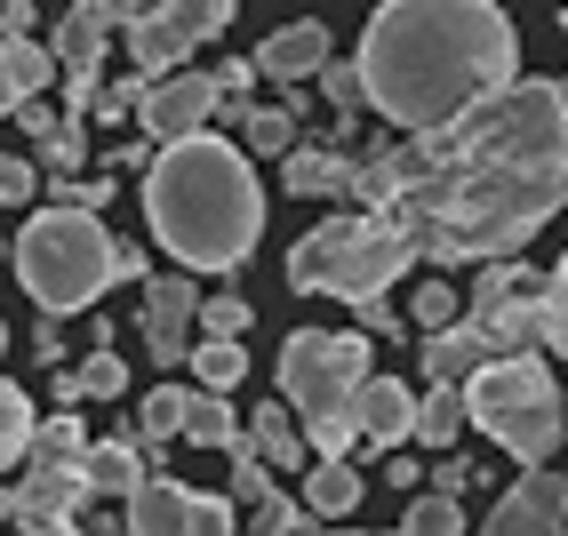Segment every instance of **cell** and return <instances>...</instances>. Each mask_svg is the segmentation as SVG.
I'll use <instances>...</instances> for the list:
<instances>
[{"mask_svg": "<svg viewBox=\"0 0 568 536\" xmlns=\"http://www.w3.org/2000/svg\"><path fill=\"white\" fill-rule=\"evenodd\" d=\"M568 209V89L505 81L433 136H408V184L376 209L433 264L520 256Z\"/></svg>", "mask_w": 568, "mask_h": 536, "instance_id": "cell-1", "label": "cell"}, {"mask_svg": "<svg viewBox=\"0 0 568 536\" xmlns=\"http://www.w3.org/2000/svg\"><path fill=\"white\" fill-rule=\"evenodd\" d=\"M353 64L393 129L433 136L505 81H520V32L497 0H376Z\"/></svg>", "mask_w": 568, "mask_h": 536, "instance_id": "cell-2", "label": "cell"}, {"mask_svg": "<svg viewBox=\"0 0 568 536\" xmlns=\"http://www.w3.org/2000/svg\"><path fill=\"white\" fill-rule=\"evenodd\" d=\"M144 224H153V241L184 273L233 281L264 233V184L248 169V152L209 129L161 144V161L144 169Z\"/></svg>", "mask_w": 568, "mask_h": 536, "instance_id": "cell-3", "label": "cell"}, {"mask_svg": "<svg viewBox=\"0 0 568 536\" xmlns=\"http://www.w3.org/2000/svg\"><path fill=\"white\" fill-rule=\"evenodd\" d=\"M368 336L361 328H296L281 344V401L296 408L313 456H345L361 441V385H368Z\"/></svg>", "mask_w": 568, "mask_h": 536, "instance_id": "cell-4", "label": "cell"}, {"mask_svg": "<svg viewBox=\"0 0 568 536\" xmlns=\"http://www.w3.org/2000/svg\"><path fill=\"white\" fill-rule=\"evenodd\" d=\"M457 393H465V425H480L520 473L552 465V448L568 433V393H560L545 353H497V361H480Z\"/></svg>", "mask_w": 568, "mask_h": 536, "instance_id": "cell-5", "label": "cell"}, {"mask_svg": "<svg viewBox=\"0 0 568 536\" xmlns=\"http://www.w3.org/2000/svg\"><path fill=\"white\" fill-rule=\"evenodd\" d=\"M9 264H17V281L41 313H81V304H97L121 281V241H112L89 209H41L17 233Z\"/></svg>", "mask_w": 568, "mask_h": 536, "instance_id": "cell-6", "label": "cell"}, {"mask_svg": "<svg viewBox=\"0 0 568 536\" xmlns=\"http://www.w3.org/2000/svg\"><path fill=\"white\" fill-rule=\"evenodd\" d=\"M408 264H416V249L400 241V224L376 216V209H353V216L313 224V233L288 249V289L296 296H345V304H361V296H385Z\"/></svg>", "mask_w": 568, "mask_h": 536, "instance_id": "cell-7", "label": "cell"}, {"mask_svg": "<svg viewBox=\"0 0 568 536\" xmlns=\"http://www.w3.org/2000/svg\"><path fill=\"white\" fill-rule=\"evenodd\" d=\"M121 520L129 536H241V513L209 488H184L169 473H144L129 496H121Z\"/></svg>", "mask_w": 568, "mask_h": 536, "instance_id": "cell-8", "label": "cell"}, {"mask_svg": "<svg viewBox=\"0 0 568 536\" xmlns=\"http://www.w3.org/2000/svg\"><path fill=\"white\" fill-rule=\"evenodd\" d=\"M480 536H568V481L552 465H528L480 520Z\"/></svg>", "mask_w": 568, "mask_h": 536, "instance_id": "cell-9", "label": "cell"}, {"mask_svg": "<svg viewBox=\"0 0 568 536\" xmlns=\"http://www.w3.org/2000/svg\"><path fill=\"white\" fill-rule=\"evenodd\" d=\"M473 328L488 336V353H560L568 344V328L545 313V296L537 289H513V296H497V304H473Z\"/></svg>", "mask_w": 568, "mask_h": 536, "instance_id": "cell-10", "label": "cell"}, {"mask_svg": "<svg viewBox=\"0 0 568 536\" xmlns=\"http://www.w3.org/2000/svg\"><path fill=\"white\" fill-rule=\"evenodd\" d=\"M193 313H201V289L184 273H144V353L161 368H184V353H193Z\"/></svg>", "mask_w": 568, "mask_h": 536, "instance_id": "cell-11", "label": "cell"}, {"mask_svg": "<svg viewBox=\"0 0 568 536\" xmlns=\"http://www.w3.org/2000/svg\"><path fill=\"white\" fill-rule=\"evenodd\" d=\"M216 104H224V81H216V72H169V81L144 89V129H153L161 144H176V136L209 129Z\"/></svg>", "mask_w": 568, "mask_h": 536, "instance_id": "cell-12", "label": "cell"}, {"mask_svg": "<svg viewBox=\"0 0 568 536\" xmlns=\"http://www.w3.org/2000/svg\"><path fill=\"white\" fill-rule=\"evenodd\" d=\"M264 81H281V89H305L313 72L328 64V24H313V17H296V24H281V32H264V49L248 57Z\"/></svg>", "mask_w": 568, "mask_h": 536, "instance_id": "cell-13", "label": "cell"}, {"mask_svg": "<svg viewBox=\"0 0 568 536\" xmlns=\"http://www.w3.org/2000/svg\"><path fill=\"white\" fill-rule=\"evenodd\" d=\"M408 425H416V393L400 385V376H368L361 385V448H353V465L376 456V448H400Z\"/></svg>", "mask_w": 568, "mask_h": 536, "instance_id": "cell-14", "label": "cell"}, {"mask_svg": "<svg viewBox=\"0 0 568 536\" xmlns=\"http://www.w3.org/2000/svg\"><path fill=\"white\" fill-rule=\"evenodd\" d=\"M281 184L296 201H336V193H353V161L328 152V144H288L281 152Z\"/></svg>", "mask_w": 568, "mask_h": 536, "instance_id": "cell-15", "label": "cell"}, {"mask_svg": "<svg viewBox=\"0 0 568 536\" xmlns=\"http://www.w3.org/2000/svg\"><path fill=\"white\" fill-rule=\"evenodd\" d=\"M296 505H305L313 520H353L361 513V465H345V456H313Z\"/></svg>", "mask_w": 568, "mask_h": 536, "instance_id": "cell-16", "label": "cell"}, {"mask_svg": "<svg viewBox=\"0 0 568 536\" xmlns=\"http://www.w3.org/2000/svg\"><path fill=\"white\" fill-rule=\"evenodd\" d=\"M184 441L209 448V456H233L248 441V416L233 408V393H201L193 385V401H184Z\"/></svg>", "mask_w": 568, "mask_h": 536, "instance_id": "cell-17", "label": "cell"}, {"mask_svg": "<svg viewBox=\"0 0 568 536\" xmlns=\"http://www.w3.org/2000/svg\"><path fill=\"white\" fill-rule=\"evenodd\" d=\"M81 473H89V496H121L144 481V441L136 433H112V441H89V456H81Z\"/></svg>", "mask_w": 568, "mask_h": 536, "instance_id": "cell-18", "label": "cell"}, {"mask_svg": "<svg viewBox=\"0 0 568 536\" xmlns=\"http://www.w3.org/2000/svg\"><path fill=\"white\" fill-rule=\"evenodd\" d=\"M129 57L144 64V81H169V72H184L193 41L169 24V9H144V17H129Z\"/></svg>", "mask_w": 568, "mask_h": 536, "instance_id": "cell-19", "label": "cell"}, {"mask_svg": "<svg viewBox=\"0 0 568 536\" xmlns=\"http://www.w3.org/2000/svg\"><path fill=\"white\" fill-rule=\"evenodd\" d=\"M480 361H497V353H488V336H480L473 321L433 328V336H425V385H465Z\"/></svg>", "mask_w": 568, "mask_h": 536, "instance_id": "cell-20", "label": "cell"}, {"mask_svg": "<svg viewBox=\"0 0 568 536\" xmlns=\"http://www.w3.org/2000/svg\"><path fill=\"white\" fill-rule=\"evenodd\" d=\"M248 448L264 456V465H281V473H296V465L313 456V441H305V425H296L288 401H264V408L248 416Z\"/></svg>", "mask_w": 568, "mask_h": 536, "instance_id": "cell-21", "label": "cell"}, {"mask_svg": "<svg viewBox=\"0 0 568 536\" xmlns=\"http://www.w3.org/2000/svg\"><path fill=\"white\" fill-rule=\"evenodd\" d=\"M184 368H193V385H201V393H233V385H248V353H241V336H193Z\"/></svg>", "mask_w": 568, "mask_h": 536, "instance_id": "cell-22", "label": "cell"}, {"mask_svg": "<svg viewBox=\"0 0 568 536\" xmlns=\"http://www.w3.org/2000/svg\"><path fill=\"white\" fill-rule=\"evenodd\" d=\"M457 433H465V393H457V385H425V393H416L408 441H416V448H448Z\"/></svg>", "mask_w": 568, "mask_h": 536, "instance_id": "cell-23", "label": "cell"}, {"mask_svg": "<svg viewBox=\"0 0 568 536\" xmlns=\"http://www.w3.org/2000/svg\"><path fill=\"white\" fill-rule=\"evenodd\" d=\"M121 393H129V368H121V353H104V344L81 368L57 376V401H121Z\"/></svg>", "mask_w": 568, "mask_h": 536, "instance_id": "cell-24", "label": "cell"}, {"mask_svg": "<svg viewBox=\"0 0 568 536\" xmlns=\"http://www.w3.org/2000/svg\"><path fill=\"white\" fill-rule=\"evenodd\" d=\"M400 184H408V144H376L368 161H353V201L361 209H385Z\"/></svg>", "mask_w": 568, "mask_h": 536, "instance_id": "cell-25", "label": "cell"}, {"mask_svg": "<svg viewBox=\"0 0 568 536\" xmlns=\"http://www.w3.org/2000/svg\"><path fill=\"white\" fill-rule=\"evenodd\" d=\"M32 465H81L89 456V433H81V416H41V425H32Z\"/></svg>", "mask_w": 568, "mask_h": 536, "instance_id": "cell-26", "label": "cell"}, {"mask_svg": "<svg viewBox=\"0 0 568 536\" xmlns=\"http://www.w3.org/2000/svg\"><path fill=\"white\" fill-rule=\"evenodd\" d=\"M400 536H465V505H457V496H440V488L408 496V513H400Z\"/></svg>", "mask_w": 568, "mask_h": 536, "instance_id": "cell-27", "label": "cell"}, {"mask_svg": "<svg viewBox=\"0 0 568 536\" xmlns=\"http://www.w3.org/2000/svg\"><path fill=\"white\" fill-rule=\"evenodd\" d=\"M184 401H193V385H153L144 393V416H136V441H176L184 433Z\"/></svg>", "mask_w": 568, "mask_h": 536, "instance_id": "cell-28", "label": "cell"}, {"mask_svg": "<svg viewBox=\"0 0 568 536\" xmlns=\"http://www.w3.org/2000/svg\"><path fill=\"white\" fill-rule=\"evenodd\" d=\"M32 401H24V385H0V473L9 465H24V448H32Z\"/></svg>", "mask_w": 568, "mask_h": 536, "instance_id": "cell-29", "label": "cell"}, {"mask_svg": "<svg viewBox=\"0 0 568 536\" xmlns=\"http://www.w3.org/2000/svg\"><path fill=\"white\" fill-rule=\"evenodd\" d=\"M264 496H273V473H264V456L241 441V448H233V473H224V505H233V513H256Z\"/></svg>", "mask_w": 568, "mask_h": 536, "instance_id": "cell-30", "label": "cell"}, {"mask_svg": "<svg viewBox=\"0 0 568 536\" xmlns=\"http://www.w3.org/2000/svg\"><path fill=\"white\" fill-rule=\"evenodd\" d=\"M161 9H169V24L184 32V41L201 49V41H216V32L233 24V9H241V0H161Z\"/></svg>", "mask_w": 568, "mask_h": 536, "instance_id": "cell-31", "label": "cell"}, {"mask_svg": "<svg viewBox=\"0 0 568 536\" xmlns=\"http://www.w3.org/2000/svg\"><path fill=\"white\" fill-rule=\"evenodd\" d=\"M248 152H264V161H281V152L296 144V112L288 104H248Z\"/></svg>", "mask_w": 568, "mask_h": 536, "instance_id": "cell-32", "label": "cell"}, {"mask_svg": "<svg viewBox=\"0 0 568 536\" xmlns=\"http://www.w3.org/2000/svg\"><path fill=\"white\" fill-rule=\"evenodd\" d=\"M305 528H313V513L296 505L288 488H273V496L256 505V520H248V536H305Z\"/></svg>", "mask_w": 568, "mask_h": 536, "instance_id": "cell-33", "label": "cell"}, {"mask_svg": "<svg viewBox=\"0 0 568 536\" xmlns=\"http://www.w3.org/2000/svg\"><path fill=\"white\" fill-rule=\"evenodd\" d=\"M457 313H465V296L448 289V281H425V289H416V304H408V321L425 328V336H433V328H457Z\"/></svg>", "mask_w": 568, "mask_h": 536, "instance_id": "cell-34", "label": "cell"}, {"mask_svg": "<svg viewBox=\"0 0 568 536\" xmlns=\"http://www.w3.org/2000/svg\"><path fill=\"white\" fill-rule=\"evenodd\" d=\"M193 321H201L209 336H248V321H256V313H248V296L224 289V296H201V313H193Z\"/></svg>", "mask_w": 568, "mask_h": 536, "instance_id": "cell-35", "label": "cell"}, {"mask_svg": "<svg viewBox=\"0 0 568 536\" xmlns=\"http://www.w3.org/2000/svg\"><path fill=\"white\" fill-rule=\"evenodd\" d=\"M313 81H321V97H328L336 112H361V104H368V89H361V64H336V57H328V64L313 72Z\"/></svg>", "mask_w": 568, "mask_h": 536, "instance_id": "cell-36", "label": "cell"}, {"mask_svg": "<svg viewBox=\"0 0 568 536\" xmlns=\"http://www.w3.org/2000/svg\"><path fill=\"white\" fill-rule=\"evenodd\" d=\"M353 313H361V336H408V321L393 313V304H385V296H361V304H353Z\"/></svg>", "mask_w": 568, "mask_h": 536, "instance_id": "cell-37", "label": "cell"}, {"mask_svg": "<svg viewBox=\"0 0 568 536\" xmlns=\"http://www.w3.org/2000/svg\"><path fill=\"white\" fill-rule=\"evenodd\" d=\"M32 193H41V176H32V161H0V201L24 209Z\"/></svg>", "mask_w": 568, "mask_h": 536, "instance_id": "cell-38", "label": "cell"}, {"mask_svg": "<svg viewBox=\"0 0 568 536\" xmlns=\"http://www.w3.org/2000/svg\"><path fill=\"white\" fill-rule=\"evenodd\" d=\"M433 488H440V496H465V488H473V465H465V456H440V465H433Z\"/></svg>", "mask_w": 568, "mask_h": 536, "instance_id": "cell-39", "label": "cell"}, {"mask_svg": "<svg viewBox=\"0 0 568 536\" xmlns=\"http://www.w3.org/2000/svg\"><path fill=\"white\" fill-rule=\"evenodd\" d=\"M72 536H129V520H121V513H97V520L81 513V528H72Z\"/></svg>", "mask_w": 568, "mask_h": 536, "instance_id": "cell-40", "label": "cell"}, {"mask_svg": "<svg viewBox=\"0 0 568 536\" xmlns=\"http://www.w3.org/2000/svg\"><path fill=\"white\" fill-rule=\"evenodd\" d=\"M32 353H41V361H57V353H64V336H57V321H41V328H32Z\"/></svg>", "mask_w": 568, "mask_h": 536, "instance_id": "cell-41", "label": "cell"}, {"mask_svg": "<svg viewBox=\"0 0 568 536\" xmlns=\"http://www.w3.org/2000/svg\"><path fill=\"white\" fill-rule=\"evenodd\" d=\"M24 97H17V81H9V64H0V112H17Z\"/></svg>", "mask_w": 568, "mask_h": 536, "instance_id": "cell-42", "label": "cell"}, {"mask_svg": "<svg viewBox=\"0 0 568 536\" xmlns=\"http://www.w3.org/2000/svg\"><path fill=\"white\" fill-rule=\"evenodd\" d=\"M0 353H9V328H0Z\"/></svg>", "mask_w": 568, "mask_h": 536, "instance_id": "cell-43", "label": "cell"}, {"mask_svg": "<svg viewBox=\"0 0 568 536\" xmlns=\"http://www.w3.org/2000/svg\"><path fill=\"white\" fill-rule=\"evenodd\" d=\"M560 24H568V0H560Z\"/></svg>", "mask_w": 568, "mask_h": 536, "instance_id": "cell-44", "label": "cell"}]
</instances>
